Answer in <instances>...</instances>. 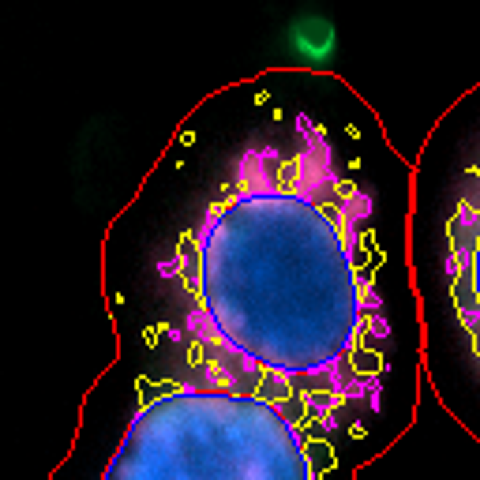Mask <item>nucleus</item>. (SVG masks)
Segmentation results:
<instances>
[{
    "mask_svg": "<svg viewBox=\"0 0 480 480\" xmlns=\"http://www.w3.org/2000/svg\"><path fill=\"white\" fill-rule=\"evenodd\" d=\"M446 240H451V252H446L451 297L480 360V165L466 173V191L446 226Z\"/></svg>",
    "mask_w": 480,
    "mask_h": 480,
    "instance_id": "obj_3",
    "label": "nucleus"
},
{
    "mask_svg": "<svg viewBox=\"0 0 480 480\" xmlns=\"http://www.w3.org/2000/svg\"><path fill=\"white\" fill-rule=\"evenodd\" d=\"M101 480H323V461L270 402L180 383L132 417Z\"/></svg>",
    "mask_w": 480,
    "mask_h": 480,
    "instance_id": "obj_2",
    "label": "nucleus"
},
{
    "mask_svg": "<svg viewBox=\"0 0 480 480\" xmlns=\"http://www.w3.org/2000/svg\"><path fill=\"white\" fill-rule=\"evenodd\" d=\"M293 143H255L180 240L195 383L252 394L289 420L375 409L390 323L364 252L372 195L338 169L331 135L297 117Z\"/></svg>",
    "mask_w": 480,
    "mask_h": 480,
    "instance_id": "obj_1",
    "label": "nucleus"
}]
</instances>
